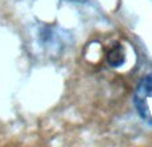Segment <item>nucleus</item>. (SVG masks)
Instances as JSON below:
<instances>
[{
  "label": "nucleus",
  "mask_w": 152,
  "mask_h": 147,
  "mask_svg": "<svg viewBox=\"0 0 152 147\" xmlns=\"http://www.w3.org/2000/svg\"><path fill=\"white\" fill-rule=\"evenodd\" d=\"M126 60V51L121 44H115L107 52V62L111 67H120Z\"/></svg>",
  "instance_id": "f03ea898"
},
{
  "label": "nucleus",
  "mask_w": 152,
  "mask_h": 147,
  "mask_svg": "<svg viewBox=\"0 0 152 147\" xmlns=\"http://www.w3.org/2000/svg\"><path fill=\"white\" fill-rule=\"evenodd\" d=\"M71 1H76V3H84L86 0H71Z\"/></svg>",
  "instance_id": "7ed1b4c3"
},
{
  "label": "nucleus",
  "mask_w": 152,
  "mask_h": 147,
  "mask_svg": "<svg viewBox=\"0 0 152 147\" xmlns=\"http://www.w3.org/2000/svg\"><path fill=\"white\" fill-rule=\"evenodd\" d=\"M134 102L140 118L152 126V74L142 79L135 91Z\"/></svg>",
  "instance_id": "f257e3e1"
}]
</instances>
